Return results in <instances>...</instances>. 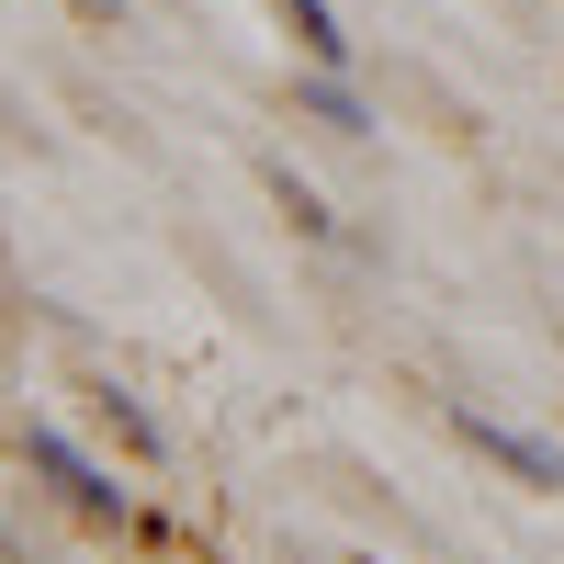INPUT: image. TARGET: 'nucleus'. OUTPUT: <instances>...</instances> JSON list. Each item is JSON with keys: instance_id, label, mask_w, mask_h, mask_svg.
Wrapping results in <instances>:
<instances>
[{"instance_id": "1", "label": "nucleus", "mask_w": 564, "mask_h": 564, "mask_svg": "<svg viewBox=\"0 0 564 564\" xmlns=\"http://www.w3.org/2000/svg\"><path fill=\"white\" fill-rule=\"evenodd\" d=\"M23 463H34V475H57V486H68V508H90V520H124V486H113L102 463L68 441V430H23Z\"/></svg>"}, {"instance_id": "2", "label": "nucleus", "mask_w": 564, "mask_h": 564, "mask_svg": "<svg viewBox=\"0 0 564 564\" xmlns=\"http://www.w3.org/2000/svg\"><path fill=\"white\" fill-rule=\"evenodd\" d=\"M452 430L475 441L486 463H508L520 486H564V452H553V441H531V430H508V417H475V406H452Z\"/></svg>"}, {"instance_id": "3", "label": "nucleus", "mask_w": 564, "mask_h": 564, "mask_svg": "<svg viewBox=\"0 0 564 564\" xmlns=\"http://www.w3.org/2000/svg\"><path fill=\"white\" fill-rule=\"evenodd\" d=\"M282 23H294V45H305L316 68H339V57H350V34H339V12H327V0H282Z\"/></svg>"}, {"instance_id": "4", "label": "nucleus", "mask_w": 564, "mask_h": 564, "mask_svg": "<svg viewBox=\"0 0 564 564\" xmlns=\"http://www.w3.org/2000/svg\"><path fill=\"white\" fill-rule=\"evenodd\" d=\"M305 113H316V124H339V135H361V102H350L339 79H316V90H305Z\"/></svg>"}, {"instance_id": "5", "label": "nucleus", "mask_w": 564, "mask_h": 564, "mask_svg": "<svg viewBox=\"0 0 564 564\" xmlns=\"http://www.w3.org/2000/svg\"><path fill=\"white\" fill-rule=\"evenodd\" d=\"M102 406H113V430H124L135 452H159V417H148V406H135V395H102Z\"/></svg>"}, {"instance_id": "6", "label": "nucleus", "mask_w": 564, "mask_h": 564, "mask_svg": "<svg viewBox=\"0 0 564 564\" xmlns=\"http://www.w3.org/2000/svg\"><path fill=\"white\" fill-rule=\"evenodd\" d=\"M79 12H124V0H79Z\"/></svg>"}]
</instances>
